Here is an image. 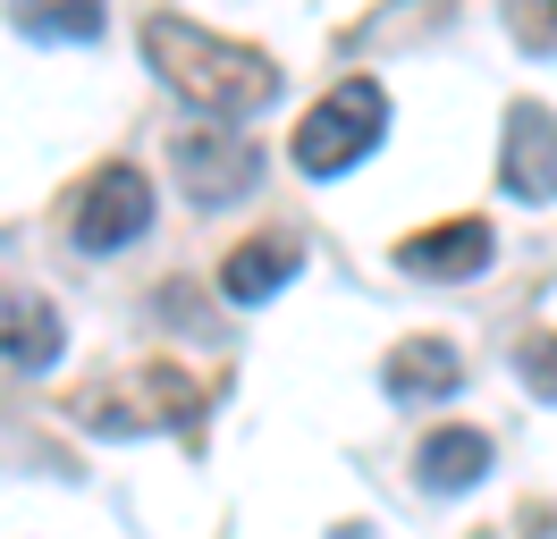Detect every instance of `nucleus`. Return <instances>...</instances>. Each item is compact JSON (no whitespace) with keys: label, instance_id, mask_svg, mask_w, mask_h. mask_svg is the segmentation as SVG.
<instances>
[{"label":"nucleus","instance_id":"11","mask_svg":"<svg viewBox=\"0 0 557 539\" xmlns=\"http://www.w3.org/2000/svg\"><path fill=\"white\" fill-rule=\"evenodd\" d=\"M60 312L42 296H17L9 312H0V363H17V371H42V363H60Z\"/></svg>","mask_w":557,"mask_h":539},{"label":"nucleus","instance_id":"4","mask_svg":"<svg viewBox=\"0 0 557 539\" xmlns=\"http://www.w3.org/2000/svg\"><path fill=\"white\" fill-rule=\"evenodd\" d=\"M170 168L186 202H203V211H228V202L253 195V177H262V152H253V135H237L228 118H203V127H186L170 143Z\"/></svg>","mask_w":557,"mask_h":539},{"label":"nucleus","instance_id":"1","mask_svg":"<svg viewBox=\"0 0 557 539\" xmlns=\"http://www.w3.org/2000/svg\"><path fill=\"white\" fill-rule=\"evenodd\" d=\"M144 60L161 67V85H170L177 101H195L203 118H253V110L278 101L271 51H253L237 34H211V26H195V17H177V9H152V17H144Z\"/></svg>","mask_w":557,"mask_h":539},{"label":"nucleus","instance_id":"8","mask_svg":"<svg viewBox=\"0 0 557 539\" xmlns=\"http://www.w3.org/2000/svg\"><path fill=\"white\" fill-rule=\"evenodd\" d=\"M381 388L397 404H448L465 388V354H456L448 337H406V346H388Z\"/></svg>","mask_w":557,"mask_h":539},{"label":"nucleus","instance_id":"3","mask_svg":"<svg viewBox=\"0 0 557 539\" xmlns=\"http://www.w3.org/2000/svg\"><path fill=\"white\" fill-rule=\"evenodd\" d=\"M381 127H388V93L372 85V76H338V85L296 118L287 161L305 168V177H338V168H355L372 143H381Z\"/></svg>","mask_w":557,"mask_h":539},{"label":"nucleus","instance_id":"2","mask_svg":"<svg viewBox=\"0 0 557 539\" xmlns=\"http://www.w3.org/2000/svg\"><path fill=\"white\" fill-rule=\"evenodd\" d=\"M203 404H211V388L195 371L144 363V371H127V379H102V388L69 397V413L85 430H102V438H144V430H195Z\"/></svg>","mask_w":557,"mask_h":539},{"label":"nucleus","instance_id":"13","mask_svg":"<svg viewBox=\"0 0 557 539\" xmlns=\"http://www.w3.org/2000/svg\"><path fill=\"white\" fill-rule=\"evenodd\" d=\"M516 371H523V388H532L541 404H557V329L523 337V346H516Z\"/></svg>","mask_w":557,"mask_h":539},{"label":"nucleus","instance_id":"10","mask_svg":"<svg viewBox=\"0 0 557 539\" xmlns=\"http://www.w3.org/2000/svg\"><path fill=\"white\" fill-rule=\"evenodd\" d=\"M414 472H422V489L456 498V489H473V480L490 472V438L465 430V422H448V430H431V438L414 447Z\"/></svg>","mask_w":557,"mask_h":539},{"label":"nucleus","instance_id":"12","mask_svg":"<svg viewBox=\"0 0 557 539\" xmlns=\"http://www.w3.org/2000/svg\"><path fill=\"white\" fill-rule=\"evenodd\" d=\"M9 26L35 34V42H94L102 0H9Z\"/></svg>","mask_w":557,"mask_h":539},{"label":"nucleus","instance_id":"9","mask_svg":"<svg viewBox=\"0 0 557 539\" xmlns=\"http://www.w3.org/2000/svg\"><path fill=\"white\" fill-rule=\"evenodd\" d=\"M296 262H305L296 236H245L237 253L220 262V296H228V303H271L278 287L296 278Z\"/></svg>","mask_w":557,"mask_h":539},{"label":"nucleus","instance_id":"6","mask_svg":"<svg viewBox=\"0 0 557 539\" xmlns=\"http://www.w3.org/2000/svg\"><path fill=\"white\" fill-rule=\"evenodd\" d=\"M498 186L516 202H557V110H541V101H516V110H507Z\"/></svg>","mask_w":557,"mask_h":539},{"label":"nucleus","instance_id":"7","mask_svg":"<svg viewBox=\"0 0 557 539\" xmlns=\"http://www.w3.org/2000/svg\"><path fill=\"white\" fill-rule=\"evenodd\" d=\"M490 253H498V236L482 220H440V228H414L397 245V270H414L431 287H456V278H482Z\"/></svg>","mask_w":557,"mask_h":539},{"label":"nucleus","instance_id":"5","mask_svg":"<svg viewBox=\"0 0 557 539\" xmlns=\"http://www.w3.org/2000/svg\"><path fill=\"white\" fill-rule=\"evenodd\" d=\"M144 228H152V177H144L136 161H102L69 195V236L85 253H119V245H136Z\"/></svg>","mask_w":557,"mask_h":539},{"label":"nucleus","instance_id":"14","mask_svg":"<svg viewBox=\"0 0 557 539\" xmlns=\"http://www.w3.org/2000/svg\"><path fill=\"white\" fill-rule=\"evenodd\" d=\"M507 34L523 51H557V0H507Z\"/></svg>","mask_w":557,"mask_h":539}]
</instances>
